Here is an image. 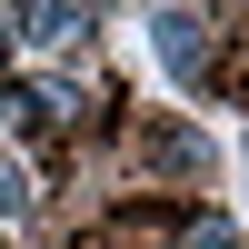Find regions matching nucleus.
<instances>
[{
    "mask_svg": "<svg viewBox=\"0 0 249 249\" xmlns=\"http://www.w3.org/2000/svg\"><path fill=\"white\" fill-rule=\"evenodd\" d=\"M179 249H239V230H230V219H190V230H179Z\"/></svg>",
    "mask_w": 249,
    "mask_h": 249,
    "instance_id": "3",
    "label": "nucleus"
},
{
    "mask_svg": "<svg viewBox=\"0 0 249 249\" xmlns=\"http://www.w3.org/2000/svg\"><path fill=\"white\" fill-rule=\"evenodd\" d=\"M20 199H30V190H20V170H0V210H20Z\"/></svg>",
    "mask_w": 249,
    "mask_h": 249,
    "instance_id": "4",
    "label": "nucleus"
},
{
    "mask_svg": "<svg viewBox=\"0 0 249 249\" xmlns=\"http://www.w3.org/2000/svg\"><path fill=\"white\" fill-rule=\"evenodd\" d=\"M160 60H170L179 80H199V70H210V30H199L190 10H170V20H160Z\"/></svg>",
    "mask_w": 249,
    "mask_h": 249,
    "instance_id": "1",
    "label": "nucleus"
},
{
    "mask_svg": "<svg viewBox=\"0 0 249 249\" xmlns=\"http://www.w3.org/2000/svg\"><path fill=\"white\" fill-rule=\"evenodd\" d=\"M70 20H80V0H30V40H70Z\"/></svg>",
    "mask_w": 249,
    "mask_h": 249,
    "instance_id": "2",
    "label": "nucleus"
}]
</instances>
